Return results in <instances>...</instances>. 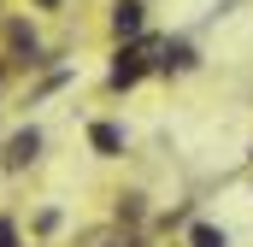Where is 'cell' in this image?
Instances as JSON below:
<instances>
[{
	"instance_id": "cell-4",
	"label": "cell",
	"mask_w": 253,
	"mask_h": 247,
	"mask_svg": "<svg viewBox=\"0 0 253 247\" xmlns=\"http://www.w3.org/2000/svg\"><path fill=\"white\" fill-rule=\"evenodd\" d=\"M159 53H165V59H159L165 71H194V47H189V41H165Z\"/></svg>"
},
{
	"instance_id": "cell-2",
	"label": "cell",
	"mask_w": 253,
	"mask_h": 247,
	"mask_svg": "<svg viewBox=\"0 0 253 247\" xmlns=\"http://www.w3.org/2000/svg\"><path fill=\"white\" fill-rule=\"evenodd\" d=\"M42 159V129L30 124V129H18V135H6V147H0V165L6 171H24V165H36Z\"/></svg>"
},
{
	"instance_id": "cell-3",
	"label": "cell",
	"mask_w": 253,
	"mask_h": 247,
	"mask_svg": "<svg viewBox=\"0 0 253 247\" xmlns=\"http://www.w3.org/2000/svg\"><path fill=\"white\" fill-rule=\"evenodd\" d=\"M141 24H147V6H141V0H118V6H112L118 41H141Z\"/></svg>"
},
{
	"instance_id": "cell-6",
	"label": "cell",
	"mask_w": 253,
	"mask_h": 247,
	"mask_svg": "<svg viewBox=\"0 0 253 247\" xmlns=\"http://www.w3.org/2000/svg\"><path fill=\"white\" fill-rule=\"evenodd\" d=\"M189 247H230V236H224L218 224H194V230H189Z\"/></svg>"
},
{
	"instance_id": "cell-8",
	"label": "cell",
	"mask_w": 253,
	"mask_h": 247,
	"mask_svg": "<svg viewBox=\"0 0 253 247\" xmlns=\"http://www.w3.org/2000/svg\"><path fill=\"white\" fill-rule=\"evenodd\" d=\"M36 6H47V12H53V6H59V0H36Z\"/></svg>"
},
{
	"instance_id": "cell-7",
	"label": "cell",
	"mask_w": 253,
	"mask_h": 247,
	"mask_svg": "<svg viewBox=\"0 0 253 247\" xmlns=\"http://www.w3.org/2000/svg\"><path fill=\"white\" fill-rule=\"evenodd\" d=\"M0 247H18V230H12V218H0Z\"/></svg>"
},
{
	"instance_id": "cell-1",
	"label": "cell",
	"mask_w": 253,
	"mask_h": 247,
	"mask_svg": "<svg viewBox=\"0 0 253 247\" xmlns=\"http://www.w3.org/2000/svg\"><path fill=\"white\" fill-rule=\"evenodd\" d=\"M147 53H159V41H129L124 53H118V65H112V88H135L141 77H147Z\"/></svg>"
},
{
	"instance_id": "cell-5",
	"label": "cell",
	"mask_w": 253,
	"mask_h": 247,
	"mask_svg": "<svg viewBox=\"0 0 253 247\" xmlns=\"http://www.w3.org/2000/svg\"><path fill=\"white\" fill-rule=\"evenodd\" d=\"M88 141H94V153H118V147H124V129H118V124H94Z\"/></svg>"
}]
</instances>
